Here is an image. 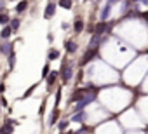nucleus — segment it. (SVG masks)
Masks as SVG:
<instances>
[{
  "instance_id": "1",
  "label": "nucleus",
  "mask_w": 148,
  "mask_h": 134,
  "mask_svg": "<svg viewBox=\"0 0 148 134\" xmlns=\"http://www.w3.org/2000/svg\"><path fill=\"white\" fill-rule=\"evenodd\" d=\"M71 73H73V66L71 64H63V68H61V79H63V82H70V79H71Z\"/></svg>"
},
{
  "instance_id": "2",
  "label": "nucleus",
  "mask_w": 148,
  "mask_h": 134,
  "mask_svg": "<svg viewBox=\"0 0 148 134\" xmlns=\"http://www.w3.org/2000/svg\"><path fill=\"white\" fill-rule=\"evenodd\" d=\"M103 40H106V38H105V37H99L98 33H94V37H92V38H91V42H89L91 49H98V47H99V44H101Z\"/></svg>"
},
{
  "instance_id": "3",
  "label": "nucleus",
  "mask_w": 148,
  "mask_h": 134,
  "mask_svg": "<svg viewBox=\"0 0 148 134\" xmlns=\"http://www.w3.org/2000/svg\"><path fill=\"white\" fill-rule=\"evenodd\" d=\"M110 26L106 25V21H101V23H98L96 26H94V33H98V35H101V33H105L106 30H108Z\"/></svg>"
},
{
  "instance_id": "4",
  "label": "nucleus",
  "mask_w": 148,
  "mask_h": 134,
  "mask_svg": "<svg viewBox=\"0 0 148 134\" xmlns=\"http://www.w3.org/2000/svg\"><path fill=\"white\" fill-rule=\"evenodd\" d=\"M54 11H56V4L54 2H51L47 7H45V12H44V18L45 19H51V16L54 14Z\"/></svg>"
},
{
  "instance_id": "5",
  "label": "nucleus",
  "mask_w": 148,
  "mask_h": 134,
  "mask_svg": "<svg viewBox=\"0 0 148 134\" xmlns=\"http://www.w3.org/2000/svg\"><path fill=\"white\" fill-rule=\"evenodd\" d=\"M110 11H112V2H108V4L103 7V11H101V19H103V21H106V19L110 18Z\"/></svg>"
},
{
  "instance_id": "6",
  "label": "nucleus",
  "mask_w": 148,
  "mask_h": 134,
  "mask_svg": "<svg viewBox=\"0 0 148 134\" xmlns=\"http://www.w3.org/2000/svg\"><path fill=\"white\" fill-rule=\"evenodd\" d=\"M94 54H96V49H89L87 52H86V56H84V59H82V64H86V63H89L92 57H94Z\"/></svg>"
},
{
  "instance_id": "7",
  "label": "nucleus",
  "mask_w": 148,
  "mask_h": 134,
  "mask_svg": "<svg viewBox=\"0 0 148 134\" xmlns=\"http://www.w3.org/2000/svg\"><path fill=\"white\" fill-rule=\"evenodd\" d=\"M66 51H68L70 54H73V52H77V44H75V42H71V40H70V42L66 44Z\"/></svg>"
},
{
  "instance_id": "8",
  "label": "nucleus",
  "mask_w": 148,
  "mask_h": 134,
  "mask_svg": "<svg viewBox=\"0 0 148 134\" xmlns=\"http://www.w3.org/2000/svg\"><path fill=\"white\" fill-rule=\"evenodd\" d=\"M12 31H14V30H12V28H11V26H5V28H4V30H2V33H0V35H2V38H9V37H11V33H12Z\"/></svg>"
},
{
  "instance_id": "9",
  "label": "nucleus",
  "mask_w": 148,
  "mask_h": 134,
  "mask_svg": "<svg viewBox=\"0 0 148 134\" xmlns=\"http://www.w3.org/2000/svg\"><path fill=\"white\" fill-rule=\"evenodd\" d=\"M56 77H58V72H51V75H47V84H49V87H51V85L54 84Z\"/></svg>"
},
{
  "instance_id": "10",
  "label": "nucleus",
  "mask_w": 148,
  "mask_h": 134,
  "mask_svg": "<svg viewBox=\"0 0 148 134\" xmlns=\"http://www.w3.org/2000/svg\"><path fill=\"white\" fill-rule=\"evenodd\" d=\"M73 26H75V31L79 33V31H82V30H84V21H82V19H77Z\"/></svg>"
},
{
  "instance_id": "11",
  "label": "nucleus",
  "mask_w": 148,
  "mask_h": 134,
  "mask_svg": "<svg viewBox=\"0 0 148 134\" xmlns=\"http://www.w3.org/2000/svg\"><path fill=\"white\" fill-rule=\"evenodd\" d=\"M26 7H28V2H26V0H23V2H19V4H18L16 11H18V12H23V11H25Z\"/></svg>"
},
{
  "instance_id": "12",
  "label": "nucleus",
  "mask_w": 148,
  "mask_h": 134,
  "mask_svg": "<svg viewBox=\"0 0 148 134\" xmlns=\"http://www.w3.org/2000/svg\"><path fill=\"white\" fill-rule=\"evenodd\" d=\"M0 51H2L4 54H9V52H12V47H11V44H2Z\"/></svg>"
},
{
  "instance_id": "13",
  "label": "nucleus",
  "mask_w": 148,
  "mask_h": 134,
  "mask_svg": "<svg viewBox=\"0 0 148 134\" xmlns=\"http://www.w3.org/2000/svg\"><path fill=\"white\" fill-rule=\"evenodd\" d=\"M11 132H12V125L11 124H5L2 127V131H0V134H11Z\"/></svg>"
},
{
  "instance_id": "14",
  "label": "nucleus",
  "mask_w": 148,
  "mask_h": 134,
  "mask_svg": "<svg viewBox=\"0 0 148 134\" xmlns=\"http://www.w3.org/2000/svg\"><path fill=\"white\" fill-rule=\"evenodd\" d=\"M59 5L63 9H71V0H59Z\"/></svg>"
},
{
  "instance_id": "15",
  "label": "nucleus",
  "mask_w": 148,
  "mask_h": 134,
  "mask_svg": "<svg viewBox=\"0 0 148 134\" xmlns=\"http://www.w3.org/2000/svg\"><path fill=\"white\" fill-rule=\"evenodd\" d=\"M58 117H59V111H58V108H56V110L52 111V117H51V120H49V124L52 125V124H54V122L58 120Z\"/></svg>"
},
{
  "instance_id": "16",
  "label": "nucleus",
  "mask_w": 148,
  "mask_h": 134,
  "mask_svg": "<svg viewBox=\"0 0 148 134\" xmlns=\"http://www.w3.org/2000/svg\"><path fill=\"white\" fill-rule=\"evenodd\" d=\"M56 57H59V51H56V49H52V51L49 52V59H56Z\"/></svg>"
},
{
  "instance_id": "17",
  "label": "nucleus",
  "mask_w": 148,
  "mask_h": 134,
  "mask_svg": "<svg viewBox=\"0 0 148 134\" xmlns=\"http://www.w3.org/2000/svg\"><path fill=\"white\" fill-rule=\"evenodd\" d=\"M9 19H11V18H9L7 14H0V23H2V25H7Z\"/></svg>"
},
{
  "instance_id": "18",
  "label": "nucleus",
  "mask_w": 148,
  "mask_h": 134,
  "mask_svg": "<svg viewBox=\"0 0 148 134\" xmlns=\"http://www.w3.org/2000/svg\"><path fill=\"white\" fill-rule=\"evenodd\" d=\"M84 115H86V113H77L71 120H73V122H82V120H84Z\"/></svg>"
},
{
  "instance_id": "19",
  "label": "nucleus",
  "mask_w": 148,
  "mask_h": 134,
  "mask_svg": "<svg viewBox=\"0 0 148 134\" xmlns=\"http://www.w3.org/2000/svg\"><path fill=\"white\" fill-rule=\"evenodd\" d=\"M11 28L16 31V30L19 28V19H12V21H11Z\"/></svg>"
},
{
  "instance_id": "20",
  "label": "nucleus",
  "mask_w": 148,
  "mask_h": 134,
  "mask_svg": "<svg viewBox=\"0 0 148 134\" xmlns=\"http://www.w3.org/2000/svg\"><path fill=\"white\" fill-rule=\"evenodd\" d=\"M66 125H68V122H66V120H61V122H59V129H61V131H64V129H66Z\"/></svg>"
},
{
  "instance_id": "21",
  "label": "nucleus",
  "mask_w": 148,
  "mask_h": 134,
  "mask_svg": "<svg viewBox=\"0 0 148 134\" xmlns=\"http://www.w3.org/2000/svg\"><path fill=\"white\" fill-rule=\"evenodd\" d=\"M42 75H44V77H47V75H49V66H47V64L44 66V73H42Z\"/></svg>"
},
{
  "instance_id": "22",
  "label": "nucleus",
  "mask_w": 148,
  "mask_h": 134,
  "mask_svg": "<svg viewBox=\"0 0 148 134\" xmlns=\"http://www.w3.org/2000/svg\"><path fill=\"white\" fill-rule=\"evenodd\" d=\"M4 7V0H0V9H2Z\"/></svg>"
},
{
  "instance_id": "23",
  "label": "nucleus",
  "mask_w": 148,
  "mask_h": 134,
  "mask_svg": "<svg viewBox=\"0 0 148 134\" xmlns=\"http://www.w3.org/2000/svg\"><path fill=\"white\" fill-rule=\"evenodd\" d=\"M143 18H145V19H148V12H145V14H143Z\"/></svg>"
},
{
  "instance_id": "24",
  "label": "nucleus",
  "mask_w": 148,
  "mask_h": 134,
  "mask_svg": "<svg viewBox=\"0 0 148 134\" xmlns=\"http://www.w3.org/2000/svg\"><path fill=\"white\" fill-rule=\"evenodd\" d=\"M143 4H148V0H143Z\"/></svg>"
},
{
  "instance_id": "25",
  "label": "nucleus",
  "mask_w": 148,
  "mask_h": 134,
  "mask_svg": "<svg viewBox=\"0 0 148 134\" xmlns=\"http://www.w3.org/2000/svg\"><path fill=\"white\" fill-rule=\"evenodd\" d=\"M68 134H75V132H68Z\"/></svg>"
},
{
  "instance_id": "26",
  "label": "nucleus",
  "mask_w": 148,
  "mask_h": 134,
  "mask_svg": "<svg viewBox=\"0 0 148 134\" xmlns=\"http://www.w3.org/2000/svg\"><path fill=\"white\" fill-rule=\"evenodd\" d=\"M132 2H138V0H132Z\"/></svg>"
}]
</instances>
